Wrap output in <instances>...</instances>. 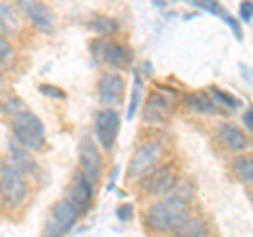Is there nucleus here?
<instances>
[{
	"label": "nucleus",
	"mask_w": 253,
	"mask_h": 237,
	"mask_svg": "<svg viewBox=\"0 0 253 237\" xmlns=\"http://www.w3.org/2000/svg\"><path fill=\"white\" fill-rule=\"evenodd\" d=\"M118 129H121V115L114 108H104L95 117V138L101 144L104 151H112Z\"/></svg>",
	"instance_id": "423d86ee"
},
{
	"label": "nucleus",
	"mask_w": 253,
	"mask_h": 237,
	"mask_svg": "<svg viewBox=\"0 0 253 237\" xmlns=\"http://www.w3.org/2000/svg\"><path fill=\"white\" fill-rule=\"evenodd\" d=\"M141 102H144V78L141 74L133 72V89H131V100H129V106H126V121H131L133 117H135L137 108L141 106Z\"/></svg>",
	"instance_id": "f3484780"
},
{
	"label": "nucleus",
	"mask_w": 253,
	"mask_h": 237,
	"mask_svg": "<svg viewBox=\"0 0 253 237\" xmlns=\"http://www.w3.org/2000/svg\"><path fill=\"white\" fill-rule=\"evenodd\" d=\"M175 235H186V237H190V235H199V237H205L209 233V229H207V225L203 223L201 218H192V216H188L184 223H181L175 231H173Z\"/></svg>",
	"instance_id": "aec40b11"
},
{
	"label": "nucleus",
	"mask_w": 253,
	"mask_h": 237,
	"mask_svg": "<svg viewBox=\"0 0 253 237\" xmlns=\"http://www.w3.org/2000/svg\"><path fill=\"white\" fill-rule=\"evenodd\" d=\"M215 133H217V138H219V142L224 146H228L230 151H234V153H243V151H247L249 148V138H247V133H245L239 125H234V123H230V121H221L219 125H217V129H215Z\"/></svg>",
	"instance_id": "9b49d317"
},
{
	"label": "nucleus",
	"mask_w": 253,
	"mask_h": 237,
	"mask_svg": "<svg viewBox=\"0 0 253 237\" xmlns=\"http://www.w3.org/2000/svg\"><path fill=\"white\" fill-rule=\"evenodd\" d=\"M11 129L13 138L30 151H42L46 142V129L42 121L30 110H19L11 115Z\"/></svg>",
	"instance_id": "f03ea898"
},
{
	"label": "nucleus",
	"mask_w": 253,
	"mask_h": 237,
	"mask_svg": "<svg viewBox=\"0 0 253 237\" xmlns=\"http://www.w3.org/2000/svg\"><path fill=\"white\" fill-rule=\"evenodd\" d=\"M125 98V78L118 72H106L99 78V100L106 106H118Z\"/></svg>",
	"instance_id": "9d476101"
},
{
	"label": "nucleus",
	"mask_w": 253,
	"mask_h": 237,
	"mask_svg": "<svg viewBox=\"0 0 253 237\" xmlns=\"http://www.w3.org/2000/svg\"><path fill=\"white\" fill-rule=\"evenodd\" d=\"M116 218L121 220V223H129V220L133 218V205H131V203H123V205H118V210H116Z\"/></svg>",
	"instance_id": "bb28decb"
},
{
	"label": "nucleus",
	"mask_w": 253,
	"mask_h": 237,
	"mask_svg": "<svg viewBox=\"0 0 253 237\" xmlns=\"http://www.w3.org/2000/svg\"><path fill=\"white\" fill-rule=\"evenodd\" d=\"M165 146L161 140H148L144 144L137 146V151L133 153L131 161H129V170H126V178L129 180H137L144 178L150 170L156 168L158 159L163 157Z\"/></svg>",
	"instance_id": "20e7f679"
},
{
	"label": "nucleus",
	"mask_w": 253,
	"mask_h": 237,
	"mask_svg": "<svg viewBox=\"0 0 253 237\" xmlns=\"http://www.w3.org/2000/svg\"><path fill=\"white\" fill-rule=\"evenodd\" d=\"M232 172H234V176L239 178L241 182L253 186V157H249V155H239V157H236V159L232 161Z\"/></svg>",
	"instance_id": "a211bd4d"
},
{
	"label": "nucleus",
	"mask_w": 253,
	"mask_h": 237,
	"mask_svg": "<svg viewBox=\"0 0 253 237\" xmlns=\"http://www.w3.org/2000/svg\"><path fill=\"white\" fill-rule=\"evenodd\" d=\"M239 17L245 23H249L253 19V2H251V0H245V2H241V6H239Z\"/></svg>",
	"instance_id": "a878e982"
},
{
	"label": "nucleus",
	"mask_w": 253,
	"mask_h": 237,
	"mask_svg": "<svg viewBox=\"0 0 253 237\" xmlns=\"http://www.w3.org/2000/svg\"><path fill=\"white\" fill-rule=\"evenodd\" d=\"M99 59H104L108 66H112L116 70H126L131 66V59L133 55L126 47L118 45V43H112V41H104V47L99 51Z\"/></svg>",
	"instance_id": "4468645a"
},
{
	"label": "nucleus",
	"mask_w": 253,
	"mask_h": 237,
	"mask_svg": "<svg viewBox=\"0 0 253 237\" xmlns=\"http://www.w3.org/2000/svg\"><path fill=\"white\" fill-rule=\"evenodd\" d=\"M78 161H81V172L83 176L95 186L101 180L104 174V159H101L99 148L93 144V140L84 138L78 144Z\"/></svg>",
	"instance_id": "39448f33"
},
{
	"label": "nucleus",
	"mask_w": 253,
	"mask_h": 237,
	"mask_svg": "<svg viewBox=\"0 0 253 237\" xmlns=\"http://www.w3.org/2000/svg\"><path fill=\"white\" fill-rule=\"evenodd\" d=\"M188 216H190L188 199L181 195H171L150 205V210L146 212V225L154 233L175 231Z\"/></svg>",
	"instance_id": "f257e3e1"
},
{
	"label": "nucleus",
	"mask_w": 253,
	"mask_h": 237,
	"mask_svg": "<svg viewBox=\"0 0 253 237\" xmlns=\"http://www.w3.org/2000/svg\"><path fill=\"white\" fill-rule=\"evenodd\" d=\"M19 6L21 11L26 13V17L34 23L36 28L41 30H53L55 26V17L51 9L42 2H38V0H19Z\"/></svg>",
	"instance_id": "ddd939ff"
},
{
	"label": "nucleus",
	"mask_w": 253,
	"mask_h": 237,
	"mask_svg": "<svg viewBox=\"0 0 253 237\" xmlns=\"http://www.w3.org/2000/svg\"><path fill=\"white\" fill-rule=\"evenodd\" d=\"M243 123H245V127H247L251 133H253V106L249 110H245V115H243Z\"/></svg>",
	"instance_id": "cd10ccee"
},
{
	"label": "nucleus",
	"mask_w": 253,
	"mask_h": 237,
	"mask_svg": "<svg viewBox=\"0 0 253 237\" xmlns=\"http://www.w3.org/2000/svg\"><path fill=\"white\" fill-rule=\"evenodd\" d=\"M186 104L190 110L194 113H203V115H217L219 108H217V102L211 98L209 91H194L186 96Z\"/></svg>",
	"instance_id": "dca6fc26"
},
{
	"label": "nucleus",
	"mask_w": 253,
	"mask_h": 237,
	"mask_svg": "<svg viewBox=\"0 0 253 237\" xmlns=\"http://www.w3.org/2000/svg\"><path fill=\"white\" fill-rule=\"evenodd\" d=\"M11 55H13V47H11V43L6 41L4 36H0V66L6 64V61L11 59Z\"/></svg>",
	"instance_id": "393cba45"
},
{
	"label": "nucleus",
	"mask_w": 253,
	"mask_h": 237,
	"mask_svg": "<svg viewBox=\"0 0 253 237\" xmlns=\"http://www.w3.org/2000/svg\"><path fill=\"white\" fill-rule=\"evenodd\" d=\"M177 186V174L173 165H163V168L150 170L144 180V193L146 195H165Z\"/></svg>",
	"instance_id": "6e6552de"
},
{
	"label": "nucleus",
	"mask_w": 253,
	"mask_h": 237,
	"mask_svg": "<svg viewBox=\"0 0 253 237\" xmlns=\"http://www.w3.org/2000/svg\"><path fill=\"white\" fill-rule=\"evenodd\" d=\"M28 197L23 174L13 163H0V199L9 205H21Z\"/></svg>",
	"instance_id": "7ed1b4c3"
},
{
	"label": "nucleus",
	"mask_w": 253,
	"mask_h": 237,
	"mask_svg": "<svg viewBox=\"0 0 253 237\" xmlns=\"http://www.w3.org/2000/svg\"><path fill=\"white\" fill-rule=\"evenodd\" d=\"M221 19H224V23H226V26L232 30V34H234V38H236V41H243V30H241V21H239V19H234V17H232V15L228 13V11H226L224 15H221Z\"/></svg>",
	"instance_id": "5701e85b"
},
{
	"label": "nucleus",
	"mask_w": 253,
	"mask_h": 237,
	"mask_svg": "<svg viewBox=\"0 0 253 237\" xmlns=\"http://www.w3.org/2000/svg\"><path fill=\"white\" fill-rule=\"evenodd\" d=\"M209 93H211V98L215 100L219 106H224L226 110H236V108L241 106L239 100H236L234 96H230V93H226L224 89H219V87H211Z\"/></svg>",
	"instance_id": "412c9836"
},
{
	"label": "nucleus",
	"mask_w": 253,
	"mask_h": 237,
	"mask_svg": "<svg viewBox=\"0 0 253 237\" xmlns=\"http://www.w3.org/2000/svg\"><path fill=\"white\" fill-rule=\"evenodd\" d=\"M38 91L42 93V96L46 98H51V100H66V91L59 89V87H53V85H41L38 87Z\"/></svg>",
	"instance_id": "b1692460"
},
{
	"label": "nucleus",
	"mask_w": 253,
	"mask_h": 237,
	"mask_svg": "<svg viewBox=\"0 0 253 237\" xmlns=\"http://www.w3.org/2000/svg\"><path fill=\"white\" fill-rule=\"evenodd\" d=\"M9 151H11V157H13V165L17 168L21 174H36L38 172V163L36 159L30 155V148H26L23 144H19L17 140H11L9 142Z\"/></svg>",
	"instance_id": "2eb2a0df"
},
{
	"label": "nucleus",
	"mask_w": 253,
	"mask_h": 237,
	"mask_svg": "<svg viewBox=\"0 0 253 237\" xmlns=\"http://www.w3.org/2000/svg\"><path fill=\"white\" fill-rule=\"evenodd\" d=\"M186 2L196 6V9H201V11H207L211 15H215V17H221V15L226 13V9L217 2V0H186Z\"/></svg>",
	"instance_id": "4be33fe9"
},
{
	"label": "nucleus",
	"mask_w": 253,
	"mask_h": 237,
	"mask_svg": "<svg viewBox=\"0 0 253 237\" xmlns=\"http://www.w3.org/2000/svg\"><path fill=\"white\" fill-rule=\"evenodd\" d=\"M78 220V212L70 199H63L59 203H55V208L51 212V218L46 223V233L49 235H61V233H68L70 229L76 225Z\"/></svg>",
	"instance_id": "1a4fd4ad"
},
{
	"label": "nucleus",
	"mask_w": 253,
	"mask_h": 237,
	"mask_svg": "<svg viewBox=\"0 0 253 237\" xmlns=\"http://www.w3.org/2000/svg\"><path fill=\"white\" fill-rule=\"evenodd\" d=\"M89 30L95 34H99V36H108V34H114L118 30V21L112 17H106V15L95 13L89 19Z\"/></svg>",
	"instance_id": "6ab92c4d"
},
{
	"label": "nucleus",
	"mask_w": 253,
	"mask_h": 237,
	"mask_svg": "<svg viewBox=\"0 0 253 237\" xmlns=\"http://www.w3.org/2000/svg\"><path fill=\"white\" fill-rule=\"evenodd\" d=\"M70 203L76 208L78 216L89 212L91 203H93V184L83 176V172L78 170L76 178H74V184L70 188Z\"/></svg>",
	"instance_id": "f8f14e48"
},
{
	"label": "nucleus",
	"mask_w": 253,
	"mask_h": 237,
	"mask_svg": "<svg viewBox=\"0 0 253 237\" xmlns=\"http://www.w3.org/2000/svg\"><path fill=\"white\" fill-rule=\"evenodd\" d=\"M0 83H2V76H0Z\"/></svg>",
	"instance_id": "c85d7f7f"
},
{
	"label": "nucleus",
	"mask_w": 253,
	"mask_h": 237,
	"mask_svg": "<svg viewBox=\"0 0 253 237\" xmlns=\"http://www.w3.org/2000/svg\"><path fill=\"white\" fill-rule=\"evenodd\" d=\"M171 108H173L171 98H167L165 93H161V89H154L148 96L146 104H144L141 118H144L146 123H152V125H163V123L169 121Z\"/></svg>",
	"instance_id": "0eeeda50"
}]
</instances>
